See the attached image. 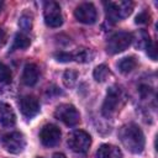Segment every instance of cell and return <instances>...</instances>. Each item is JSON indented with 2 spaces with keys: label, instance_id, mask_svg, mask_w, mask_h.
<instances>
[{
  "label": "cell",
  "instance_id": "obj_1",
  "mask_svg": "<svg viewBox=\"0 0 158 158\" xmlns=\"http://www.w3.org/2000/svg\"><path fill=\"white\" fill-rule=\"evenodd\" d=\"M118 137L123 147L131 153H141L144 148V136L136 123H127L118 131Z\"/></svg>",
  "mask_w": 158,
  "mask_h": 158
},
{
  "label": "cell",
  "instance_id": "obj_2",
  "mask_svg": "<svg viewBox=\"0 0 158 158\" xmlns=\"http://www.w3.org/2000/svg\"><path fill=\"white\" fill-rule=\"evenodd\" d=\"M106 16L110 21H120L127 17L133 9V4L131 1H109L105 2Z\"/></svg>",
  "mask_w": 158,
  "mask_h": 158
},
{
  "label": "cell",
  "instance_id": "obj_3",
  "mask_svg": "<svg viewBox=\"0 0 158 158\" xmlns=\"http://www.w3.org/2000/svg\"><path fill=\"white\" fill-rule=\"evenodd\" d=\"M91 144V137L83 130H75L68 136V146L75 153H86Z\"/></svg>",
  "mask_w": 158,
  "mask_h": 158
},
{
  "label": "cell",
  "instance_id": "obj_4",
  "mask_svg": "<svg viewBox=\"0 0 158 158\" xmlns=\"http://www.w3.org/2000/svg\"><path fill=\"white\" fill-rule=\"evenodd\" d=\"M122 99H123V95H122L121 89L117 88V86H111L107 90L105 101L102 104V114H104V116H106V117L112 116L118 110V107L121 106Z\"/></svg>",
  "mask_w": 158,
  "mask_h": 158
},
{
  "label": "cell",
  "instance_id": "obj_5",
  "mask_svg": "<svg viewBox=\"0 0 158 158\" xmlns=\"http://www.w3.org/2000/svg\"><path fill=\"white\" fill-rule=\"evenodd\" d=\"M131 42H132V35L131 33L125 32V31L116 32L109 38L107 44H106V51L110 54L121 53L130 47Z\"/></svg>",
  "mask_w": 158,
  "mask_h": 158
},
{
  "label": "cell",
  "instance_id": "obj_6",
  "mask_svg": "<svg viewBox=\"0 0 158 158\" xmlns=\"http://www.w3.org/2000/svg\"><path fill=\"white\" fill-rule=\"evenodd\" d=\"M54 116H56V118H58L67 126H74L80 120V115H79L78 110L70 104H62V105L57 106V109L54 111Z\"/></svg>",
  "mask_w": 158,
  "mask_h": 158
},
{
  "label": "cell",
  "instance_id": "obj_7",
  "mask_svg": "<svg viewBox=\"0 0 158 158\" xmlns=\"http://www.w3.org/2000/svg\"><path fill=\"white\" fill-rule=\"evenodd\" d=\"M2 146L4 148L14 154L21 153L26 146V141L22 133L20 132H11L2 137Z\"/></svg>",
  "mask_w": 158,
  "mask_h": 158
},
{
  "label": "cell",
  "instance_id": "obj_8",
  "mask_svg": "<svg viewBox=\"0 0 158 158\" xmlns=\"http://www.w3.org/2000/svg\"><path fill=\"white\" fill-rule=\"evenodd\" d=\"M43 16H44L46 25L49 27H59L63 23V16L60 12V7L54 1L46 2Z\"/></svg>",
  "mask_w": 158,
  "mask_h": 158
},
{
  "label": "cell",
  "instance_id": "obj_9",
  "mask_svg": "<svg viewBox=\"0 0 158 158\" xmlns=\"http://www.w3.org/2000/svg\"><path fill=\"white\" fill-rule=\"evenodd\" d=\"M74 16L79 22L86 23V25L94 23L98 17L96 10L94 5L90 2H83L79 6H77V9L74 10Z\"/></svg>",
  "mask_w": 158,
  "mask_h": 158
},
{
  "label": "cell",
  "instance_id": "obj_10",
  "mask_svg": "<svg viewBox=\"0 0 158 158\" xmlns=\"http://www.w3.org/2000/svg\"><path fill=\"white\" fill-rule=\"evenodd\" d=\"M40 139L43 146L53 147L60 141V130L52 123L44 125L40 132Z\"/></svg>",
  "mask_w": 158,
  "mask_h": 158
},
{
  "label": "cell",
  "instance_id": "obj_11",
  "mask_svg": "<svg viewBox=\"0 0 158 158\" xmlns=\"http://www.w3.org/2000/svg\"><path fill=\"white\" fill-rule=\"evenodd\" d=\"M20 109H21V112L26 117L31 118V117L36 116L38 114V111H40L38 100L32 95H26L20 101Z\"/></svg>",
  "mask_w": 158,
  "mask_h": 158
},
{
  "label": "cell",
  "instance_id": "obj_12",
  "mask_svg": "<svg viewBox=\"0 0 158 158\" xmlns=\"http://www.w3.org/2000/svg\"><path fill=\"white\" fill-rule=\"evenodd\" d=\"M16 122V116L12 107L6 102H0V123L4 127H12Z\"/></svg>",
  "mask_w": 158,
  "mask_h": 158
},
{
  "label": "cell",
  "instance_id": "obj_13",
  "mask_svg": "<svg viewBox=\"0 0 158 158\" xmlns=\"http://www.w3.org/2000/svg\"><path fill=\"white\" fill-rule=\"evenodd\" d=\"M38 77H40V70H38V67L35 63H28V64L25 65L23 73H22L23 84H26L28 86H32L37 83Z\"/></svg>",
  "mask_w": 158,
  "mask_h": 158
},
{
  "label": "cell",
  "instance_id": "obj_14",
  "mask_svg": "<svg viewBox=\"0 0 158 158\" xmlns=\"http://www.w3.org/2000/svg\"><path fill=\"white\" fill-rule=\"evenodd\" d=\"M96 156L98 158H122L121 151L114 144H102Z\"/></svg>",
  "mask_w": 158,
  "mask_h": 158
},
{
  "label": "cell",
  "instance_id": "obj_15",
  "mask_svg": "<svg viewBox=\"0 0 158 158\" xmlns=\"http://www.w3.org/2000/svg\"><path fill=\"white\" fill-rule=\"evenodd\" d=\"M135 40V42H136V47L137 48H147L152 42H151V40H149V35L144 31V30H141V31H138L135 36L132 35V41Z\"/></svg>",
  "mask_w": 158,
  "mask_h": 158
},
{
  "label": "cell",
  "instance_id": "obj_16",
  "mask_svg": "<svg viewBox=\"0 0 158 158\" xmlns=\"http://www.w3.org/2000/svg\"><path fill=\"white\" fill-rule=\"evenodd\" d=\"M136 65H137V62H136L135 57H125L117 63V67H118L120 72L123 73V74H127V73L132 72L136 68Z\"/></svg>",
  "mask_w": 158,
  "mask_h": 158
},
{
  "label": "cell",
  "instance_id": "obj_17",
  "mask_svg": "<svg viewBox=\"0 0 158 158\" xmlns=\"http://www.w3.org/2000/svg\"><path fill=\"white\" fill-rule=\"evenodd\" d=\"M28 46H30V38L26 35H23V33H16L15 37H14L11 51H15V49H25Z\"/></svg>",
  "mask_w": 158,
  "mask_h": 158
},
{
  "label": "cell",
  "instance_id": "obj_18",
  "mask_svg": "<svg viewBox=\"0 0 158 158\" xmlns=\"http://www.w3.org/2000/svg\"><path fill=\"white\" fill-rule=\"evenodd\" d=\"M73 59L80 63H86L93 59V53L88 48H80L75 53H73Z\"/></svg>",
  "mask_w": 158,
  "mask_h": 158
},
{
  "label": "cell",
  "instance_id": "obj_19",
  "mask_svg": "<svg viewBox=\"0 0 158 158\" xmlns=\"http://www.w3.org/2000/svg\"><path fill=\"white\" fill-rule=\"evenodd\" d=\"M110 72H109V68L105 65V64H100L98 65L95 69H94V78L96 81H105L106 78L109 77Z\"/></svg>",
  "mask_w": 158,
  "mask_h": 158
},
{
  "label": "cell",
  "instance_id": "obj_20",
  "mask_svg": "<svg viewBox=\"0 0 158 158\" xmlns=\"http://www.w3.org/2000/svg\"><path fill=\"white\" fill-rule=\"evenodd\" d=\"M11 80H12L11 70L9 69L7 65H5L4 63H0V81L9 84V83H11Z\"/></svg>",
  "mask_w": 158,
  "mask_h": 158
},
{
  "label": "cell",
  "instance_id": "obj_21",
  "mask_svg": "<svg viewBox=\"0 0 158 158\" xmlns=\"http://www.w3.org/2000/svg\"><path fill=\"white\" fill-rule=\"evenodd\" d=\"M77 78H78L77 72L69 69V70H67V72L64 73V75H63V81H64L65 86H73V85L75 84V81H77Z\"/></svg>",
  "mask_w": 158,
  "mask_h": 158
},
{
  "label": "cell",
  "instance_id": "obj_22",
  "mask_svg": "<svg viewBox=\"0 0 158 158\" xmlns=\"http://www.w3.org/2000/svg\"><path fill=\"white\" fill-rule=\"evenodd\" d=\"M19 26L23 31H30L32 27V19L28 15H22L19 20Z\"/></svg>",
  "mask_w": 158,
  "mask_h": 158
},
{
  "label": "cell",
  "instance_id": "obj_23",
  "mask_svg": "<svg viewBox=\"0 0 158 158\" xmlns=\"http://www.w3.org/2000/svg\"><path fill=\"white\" fill-rule=\"evenodd\" d=\"M54 58L58 62H70V60H73V54L65 53V52H58L54 54Z\"/></svg>",
  "mask_w": 158,
  "mask_h": 158
},
{
  "label": "cell",
  "instance_id": "obj_24",
  "mask_svg": "<svg viewBox=\"0 0 158 158\" xmlns=\"http://www.w3.org/2000/svg\"><path fill=\"white\" fill-rule=\"evenodd\" d=\"M149 21V14L147 11H142L136 16V23H147Z\"/></svg>",
  "mask_w": 158,
  "mask_h": 158
},
{
  "label": "cell",
  "instance_id": "obj_25",
  "mask_svg": "<svg viewBox=\"0 0 158 158\" xmlns=\"http://www.w3.org/2000/svg\"><path fill=\"white\" fill-rule=\"evenodd\" d=\"M146 49H147V54H148L153 60H156V59H157V47H156V44H154V43H151Z\"/></svg>",
  "mask_w": 158,
  "mask_h": 158
},
{
  "label": "cell",
  "instance_id": "obj_26",
  "mask_svg": "<svg viewBox=\"0 0 158 158\" xmlns=\"http://www.w3.org/2000/svg\"><path fill=\"white\" fill-rule=\"evenodd\" d=\"M6 40H7V37H6L5 31L4 30H0V47H2L6 43Z\"/></svg>",
  "mask_w": 158,
  "mask_h": 158
},
{
  "label": "cell",
  "instance_id": "obj_27",
  "mask_svg": "<svg viewBox=\"0 0 158 158\" xmlns=\"http://www.w3.org/2000/svg\"><path fill=\"white\" fill-rule=\"evenodd\" d=\"M53 158H67V157H65V156H64L63 153H56Z\"/></svg>",
  "mask_w": 158,
  "mask_h": 158
},
{
  "label": "cell",
  "instance_id": "obj_28",
  "mask_svg": "<svg viewBox=\"0 0 158 158\" xmlns=\"http://www.w3.org/2000/svg\"><path fill=\"white\" fill-rule=\"evenodd\" d=\"M2 6H4V2L0 1V12H1V10H2Z\"/></svg>",
  "mask_w": 158,
  "mask_h": 158
},
{
  "label": "cell",
  "instance_id": "obj_29",
  "mask_svg": "<svg viewBox=\"0 0 158 158\" xmlns=\"http://www.w3.org/2000/svg\"><path fill=\"white\" fill-rule=\"evenodd\" d=\"M37 158H43V157H37Z\"/></svg>",
  "mask_w": 158,
  "mask_h": 158
}]
</instances>
